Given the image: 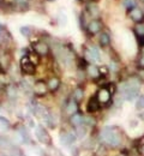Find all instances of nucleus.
Listing matches in <instances>:
<instances>
[{
    "instance_id": "4c0bfd02",
    "label": "nucleus",
    "mask_w": 144,
    "mask_h": 156,
    "mask_svg": "<svg viewBox=\"0 0 144 156\" xmlns=\"http://www.w3.org/2000/svg\"><path fill=\"white\" fill-rule=\"evenodd\" d=\"M2 71H5V70H4V66H2V64L0 61V72H2Z\"/></svg>"
},
{
    "instance_id": "c85d7f7f",
    "label": "nucleus",
    "mask_w": 144,
    "mask_h": 156,
    "mask_svg": "<svg viewBox=\"0 0 144 156\" xmlns=\"http://www.w3.org/2000/svg\"><path fill=\"white\" fill-rule=\"evenodd\" d=\"M119 69H120L119 62L117 60H111V62H109V70H112L113 72H117Z\"/></svg>"
},
{
    "instance_id": "a211bd4d",
    "label": "nucleus",
    "mask_w": 144,
    "mask_h": 156,
    "mask_svg": "<svg viewBox=\"0 0 144 156\" xmlns=\"http://www.w3.org/2000/svg\"><path fill=\"white\" fill-rule=\"evenodd\" d=\"M18 135H19V137H21V139L23 143H25V144H30L31 138H30V135H29V132H28L25 125H21V126L18 127Z\"/></svg>"
},
{
    "instance_id": "f257e3e1",
    "label": "nucleus",
    "mask_w": 144,
    "mask_h": 156,
    "mask_svg": "<svg viewBox=\"0 0 144 156\" xmlns=\"http://www.w3.org/2000/svg\"><path fill=\"white\" fill-rule=\"evenodd\" d=\"M100 139L102 140L103 144L117 148L121 143V133L115 126H104L100 131Z\"/></svg>"
},
{
    "instance_id": "f3484780",
    "label": "nucleus",
    "mask_w": 144,
    "mask_h": 156,
    "mask_svg": "<svg viewBox=\"0 0 144 156\" xmlns=\"http://www.w3.org/2000/svg\"><path fill=\"white\" fill-rule=\"evenodd\" d=\"M42 121H43V124H44V126H47L48 129H52V130H54L55 127H57V119L54 117V114L52 113V112H49L46 117L42 119Z\"/></svg>"
},
{
    "instance_id": "f8f14e48",
    "label": "nucleus",
    "mask_w": 144,
    "mask_h": 156,
    "mask_svg": "<svg viewBox=\"0 0 144 156\" xmlns=\"http://www.w3.org/2000/svg\"><path fill=\"white\" fill-rule=\"evenodd\" d=\"M64 112L66 115H72L77 112H79V103L75 100L73 98H68L66 102H65V106H64Z\"/></svg>"
},
{
    "instance_id": "4be33fe9",
    "label": "nucleus",
    "mask_w": 144,
    "mask_h": 156,
    "mask_svg": "<svg viewBox=\"0 0 144 156\" xmlns=\"http://www.w3.org/2000/svg\"><path fill=\"white\" fill-rule=\"evenodd\" d=\"M71 98H75L78 103L82 102L83 98H84V89H83L82 87H76V88L73 89V91H72V96H71Z\"/></svg>"
},
{
    "instance_id": "a19ab883",
    "label": "nucleus",
    "mask_w": 144,
    "mask_h": 156,
    "mask_svg": "<svg viewBox=\"0 0 144 156\" xmlns=\"http://www.w3.org/2000/svg\"><path fill=\"white\" fill-rule=\"evenodd\" d=\"M44 1H55V0H44Z\"/></svg>"
},
{
    "instance_id": "9d476101",
    "label": "nucleus",
    "mask_w": 144,
    "mask_h": 156,
    "mask_svg": "<svg viewBox=\"0 0 144 156\" xmlns=\"http://www.w3.org/2000/svg\"><path fill=\"white\" fill-rule=\"evenodd\" d=\"M13 44V37L10 33V30L4 25V29H2V33L0 35V46L5 49H9L11 46Z\"/></svg>"
},
{
    "instance_id": "58836bf2",
    "label": "nucleus",
    "mask_w": 144,
    "mask_h": 156,
    "mask_svg": "<svg viewBox=\"0 0 144 156\" xmlns=\"http://www.w3.org/2000/svg\"><path fill=\"white\" fill-rule=\"evenodd\" d=\"M2 29H4V25L0 23V35H1V33H2Z\"/></svg>"
},
{
    "instance_id": "c756f323",
    "label": "nucleus",
    "mask_w": 144,
    "mask_h": 156,
    "mask_svg": "<svg viewBox=\"0 0 144 156\" xmlns=\"http://www.w3.org/2000/svg\"><path fill=\"white\" fill-rule=\"evenodd\" d=\"M133 31H135V35H143L144 34V27L142 25V23L137 24V25L135 27Z\"/></svg>"
},
{
    "instance_id": "0eeeda50",
    "label": "nucleus",
    "mask_w": 144,
    "mask_h": 156,
    "mask_svg": "<svg viewBox=\"0 0 144 156\" xmlns=\"http://www.w3.org/2000/svg\"><path fill=\"white\" fill-rule=\"evenodd\" d=\"M31 49L35 51L36 53H39L42 58L49 57V54H51V52H52L51 46H49L47 42L40 41V40H37V41H35V42L31 43Z\"/></svg>"
},
{
    "instance_id": "79ce46f5",
    "label": "nucleus",
    "mask_w": 144,
    "mask_h": 156,
    "mask_svg": "<svg viewBox=\"0 0 144 156\" xmlns=\"http://www.w3.org/2000/svg\"><path fill=\"white\" fill-rule=\"evenodd\" d=\"M139 1H141V2H143V4H144V0H139Z\"/></svg>"
},
{
    "instance_id": "20e7f679",
    "label": "nucleus",
    "mask_w": 144,
    "mask_h": 156,
    "mask_svg": "<svg viewBox=\"0 0 144 156\" xmlns=\"http://www.w3.org/2000/svg\"><path fill=\"white\" fill-rule=\"evenodd\" d=\"M113 94L111 93V90L106 87V84L102 85L97 91H96V98H99V101H100V103L102 105V106H112V103H113Z\"/></svg>"
},
{
    "instance_id": "a878e982",
    "label": "nucleus",
    "mask_w": 144,
    "mask_h": 156,
    "mask_svg": "<svg viewBox=\"0 0 144 156\" xmlns=\"http://www.w3.org/2000/svg\"><path fill=\"white\" fill-rule=\"evenodd\" d=\"M84 125L88 126V127H94L96 125V120L91 115H85V118H84Z\"/></svg>"
},
{
    "instance_id": "f704fd0d",
    "label": "nucleus",
    "mask_w": 144,
    "mask_h": 156,
    "mask_svg": "<svg viewBox=\"0 0 144 156\" xmlns=\"http://www.w3.org/2000/svg\"><path fill=\"white\" fill-rule=\"evenodd\" d=\"M137 76L142 79V82H144V67H141V66H139V69H138V75H137Z\"/></svg>"
},
{
    "instance_id": "7ed1b4c3",
    "label": "nucleus",
    "mask_w": 144,
    "mask_h": 156,
    "mask_svg": "<svg viewBox=\"0 0 144 156\" xmlns=\"http://www.w3.org/2000/svg\"><path fill=\"white\" fill-rule=\"evenodd\" d=\"M36 65H34L29 58H28V54L26 55H22L21 61H19V69H21V72L24 76H35L36 73Z\"/></svg>"
},
{
    "instance_id": "9b49d317",
    "label": "nucleus",
    "mask_w": 144,
    "mask_h": 156,
    "mask_svg": "<svg viewBox=\"0 0 144 156\" xmlns=\"http://www.w3.org/2000/svg\"><path fill=\"white\" fill-rule=\"evenodd\" d=\"M127 13H128V17L131 18V20H133L136 24H139V23L144 22V12L138 6H135L130 10H127Z\"/></svg>"
},
{
    "instance_id": "ddd939ff",
    "label": "nucleus",
    "mask_w": 144,
    "mask_h": 156,
    "mask_svg": "<svg viewBox=\"0 0 144 156\" xmlns=\"http://www.w3.org/2000/svg\"><path fill=\"white\" fill-rule=\"evenodd\" d=\"M101 107H102V105L100 103L99 98H96V95H95V96H91V98L88 100V103H86V112H88L89 114H93V113L99 112V111L101 109Z\"/></svg>"
},
{
    "instance_id": "7c9ffc66",
    "label": "nucleus",
    "mask_w": 144,
    "mask_h": 156,
    "mask_svg": "<svg viewBox=\"0 0 144 156\" xmlns=\"http://www.w3.org/2000/svg\"><path fill=\"white\" fill-rule=\"evenodd\" d=\"M100 67V73H101V76L102 77H107L108 75H109V67L108 66H104V65H101V66H99Z\"/></svg>"
},
{
    "instance_id": "e433bc0d",
    "label": "nucleus",
    "mask_w": 144,
    "mask_h": 156,
    "mask_svg": "<svg viewBox=\"0 0 144 156\" xmlns=\"http://www.w3.org/2000/svg\"><path fill=\"white\" fill-rule=\"evenodd\" d=\"M79 2H82V4H88L89 1H93V0H78Z\"/></svg>"
},
{
    "instance_id": "37998d69",
    "label": "nucleus",
    "mask_w": 144,
    "mask_h": 156,
    "mask_svg": "<svg viewBox=\"0 0 144 156\" xmlns=\"http://www.w3.org/2000/svg\"><path fill=\"white\" fill-rule=\"evenodd\" d=\"M1 2H2V0H0V6H1Z\"/></svg>"
},
{
    "instance_id": "c9c22d12",
    "label": "nucleus",
    "mask_w": 144,
    "mask_h": 156,
    "mask_svg": "<svg viewBox=\"0 0 144 156\" xmlns=\"http://www.w3.org/2000/svg\"><path fill=\"white\" fill-rule=\"evenodd\" d=\"M138 65L141 67H144V54H141V57L138 59Z\"/></svg>"
},
{
    "instance_id": "f03ea898",
    "label": "nucleus",
    "mask_w": 144,
    "mask_h": 156,
    "mask_svg": "<svg viewBox=\"0 0 144 156\" xmlns=\"http://www.w3.org/2000/svg\"><path fill=\"white\" fill-rule=\"evenodd\" d=\"M35 136L37 138V140L43 144V145H52V143H53V139H52V136H51V133L47 131V129H46V126H43V125H37V126H35Z\"/></svg>"
},
{
    "instance_id": "72a5a7b5",
    "label": "nucleus",
    "mask_w": 144,
    "mask_h": 156,
    "mask_svg": "<svg viewBox=\"0 0 144 156\" xmlns=\"http://www.w3.org/2000/svg\"><path fill=\"white\" fill-rule=\"evenodd\" d=\"M24 121H26V122H24V124H28L29 127H35V122H34V120L30 117H26L24 119Z\"/></svg>"
},
{
    "instance_id": "b1692460",
    "label": "nucleus",
    "mask_w": 144,
    "mask_h": 156,
    "mask_svg": "<svg viewBox=\"0 0 144 156\" xmlns=\"http://www.w3.org/2000/svg\"><path fill=\"white\" fill-rule=\"evenodd\" d=\"M19 33L22 34V36L30 39V36H31L33 33H34V29H33L30 25H23V27L19 28Z\"/></svg>"
},
{
    "instance_id": "dca6fc26",
    "label": "nucleus",
    "mask_w": 144,
    "mask_h": 156,
    "mask_svg": "<svg viewBox=\"0 0 144 156\" xmlns=\"http://www.w3.org/2000/svg\"><path fill=\"white\" fill-rule=\"evenodd\" d=\"M47 85H48V90L49 93H55L58 91V89L61 87V79L58 76H52L47 79Z\"/></svg>"
},
{
    "instance_id": "412c9836",
    "label": "nucleus",
    "mask_w": 144,
    "mask_h": 156,
    "mask_svg": "<svg viewBox=\"0 0 144 156\" xmlns=\"http://www.w3.org/2000/svg\"><path fill=\"white\" fill-rule=\"evenodd\" d=\"M28 58H29V60L34 64V65H36V66H40V64H41L42 61V57L39 54V53H36L35 51H30L29 53H28Z\"/></svg>"
},
{
    "instance_id": "1a4fd4ad",
    "label": "nucleus",
    "mask_w": 144,
    "mask_h": 156,
    "mask_svg": "<svg viewBox=\"0 0 144 156\" xmlns=\"http://www.w3.org/2000/svg\"><path fill=\"white\" fill-rule=\"evenodd\" d=\"M84 58L86 59L89 62H100L101 61V54H100V51L94 47V46H90L88 47L85 51H84Z\"/></svg>"
},
{
    "instance_id": "423d86ee",
    "label": "nucleus",
    "mask_w": 144,
    "mask_h": 156,
    "mask_svg": "<svg viewBox=\"0 0 144 156\" xmlns=\"http://www.w3.org/2000/svg\"><path fill=\"white\" fill-rule=\"evenodd\" d=\"M48 93H49V90H48L47 80L37 79V80L34 82V84H33V94L36 98H44V96H47Z\"/></svg>"
},
{
    "instance_id": "bb28decb",
    "label": "nucleus",
    "mask_w": 144,
    "mask_h": 156,
    "mask_svg": "<svg viewBox=\"0 0 144 156\" xmlns=\"http://www.w3.org/2000/svg\"><path fill=\"white\" fill-rule=\"evenodd\" d=\"M136 109L141 111V109H144V95H139L137 98V101H136Z\"/></svg>"
},
{
    "instance_id": "39448f33",
    "label": "nucleus",
    "mask_w": 144,
    "mask_h": 156,
    "mask_svg": "<svg viewBox=\"0 0 144 156\" xmlns=\"http://www.w3.org/2000/svg\"><path fill=\"white\" fill-rule=\"evenodd\" d=\"M103 30V22L100 18H94V20H90L88 25H86V29H85V33L89 35V36H95V35H99L101 31Z\"/></svg>"
},
{
    "instance_id": "6ab92c4d",
    "label": "nucleus",
    "mask_w": 144,
    "mask_h": 156,
    "mask_svg": "<svg viewBox=\"0 0 144 156\" xmlns=\"http://www.w3.org/2000/svg\"><path fill=\"white\" fill-rule=\"evenodd\" d=\"M88 11V13L91 16V17H99L100 16V9L96 4H94L93 1H89L88 2V6L85 9Z\"/></svg>"
},
{
    "instance_id": "5701e85b",
    "label": "nucleus",
    "mask_w": 144,
    "mask_h": 156,
    "mask_svg": "<svg viewBox=\"0 0 144 156\" xmlns=\"http://www.w3.org/2000/svg\"><path fill=\"white\" fill-rule=\"evenodd\" d=\"M86 127H88V126H85V125H81V126L73 129L78 139H83L84 137L86 136V133H88V129H86Z\"/></svg>"
},
{
    "instance_id": "2f4dec72",
    "label": "nucleus",
    "mask_w": 144,
    "mask_h": 156,
    "mask_svg": "<svg viewBox=\"0 0 144 156\" xmlns=\"http://www.w3.org/2000/svg\"><path fill=\"white\" fill-rule=\"evenodd\" d=\"M58 20H59V23H60L61 25H66V24H67V17H66L65 13H59Z\"/></svg>"
},
{
    "instance_id": "6e6552de",
    "label": "nucleus",
    "mask_w": 144,
    "mask_h": 156,
    "mask_svg": "<svg viewBox=\"0 0 144 156\" xmlns=\"http://www.w3.org/2000/svg\"><path fill=\"white\" fill-rule=\"evenodd\" d=\"M60 143L64 147H71L76 143V140L78 139L77 135L75 131H67V130H61L60 135H59Z\"/></svg>"
},
{
    "instance_id": "473e14b6",
    "label": "nucleus",
    "mask_w": 144,
    "mask_h": 156,
    "mask_svg": "<svg viewBox=\"0 0 144 156\" xmlns=\"http://www.w3.org/2000/svg\"><path fill=\"white\" fill-rule=\"evenodd\" d=\"M136 39H137V42L139 44V48L144 47V34L143 35H136Z\"/></svg>"
},
{
    "instance_id": "2eb2a0df",
    "label": "nucleus",
    "mask_w": 144,
    "mask_h": 156,
    "mask_svg": "<svg viewBox=\"0 0 144 156\" xmlns=\"http://www.w3.org/2000/svg\"><path fill=\"white\" fill-rule=\"evenodd\" d=\"M85 72H86V76L89 78H91L93 80H97L99 78H101V73H100V67L94 65V64H89L85 69Z\"/></svg>"
},
{
    "instance_id": "aec40b11",
    "label": "nucleus",
    "mask_w": 144,
    "mask_h": 156,
    "mask_svg": "<svg viewBox=\"0 0 144 156\" xmlns=\"http://www.w3.org/2000/svg\"><path fill=\"white\" fill-rule=\"evenodd\" d=\"M99 43L102 48H107L111 46V36L107 34V33H103L101 31L99 34Z\"/></svg>"
},
{
    "instance_id": "393cba45",
    "label": "nucleus",
    "mask_w": 144,
    "mask_h": 156,
    "mask_svg": "<svg viewBox=\"0 0 144 156\" xmlns=\"http://www.w3.org/2000/svg\"><path fill=\"white\" fill-rule=\"evenodd\" d=\"M11 127H12V125H11L10 120H9L7 118L1 117V115H0V129L7 131V130H10Z\"/></svg>"
},
{
    "instance_id": "4468645a",
    "label": "nucleus",
    "mask_w": 144,
    "mask_h": 156,
    "mask_svg": "<svg viewBox=\"0 0 144 156\" xmlns=\"http://www.w3.org/2000/svg\"><path fill=\"white\" fill-rule=\"evenodd\" d=\"M84 118H85V115L83 114L82 112H77V113L70 115V117H68L70 126H71L72 129H75V127H78V126H81V125H84Z\"/></svg>"
},
{
    "instance_id": "ea45409f",
    "label": "nucleus",
    "mask_w": 144,
    "mask_h": 156,
    "mask_svg": "<svg viewBox=\"0 0 144 156\" xmlns=\"http://www.w3.org/2000/svg\"><path fill=\"white\" fill-rule=\"evenodd\" d=\"M141 118H142V119L144 120V113H142V114H141Z\"/></svg>"
},
{
    "instance_id": "cd10ccee",
    "label": "nucleus",
    "mask_w": 144,
    "mask_h": 156,
    "mask_svg": "<svg viewBox=\"0 0 144 156\" xmlns=\"http://www.w3.org/2000/svg\"><path fill=\"white\" fill-rule=\"evenodd\" d=\"M123 5L126 10H130V9L135 7V6H137L136 5V0H123Z\"/></svg>"
}]
</instances>
